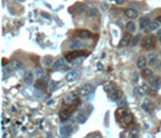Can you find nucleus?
<instances>
[{"label":"nucleus","mask_w":161,"mask_h":138,"mask_svg":"<svg viewBox=\"0 0 161 138\" xmlns=\"http://www.w3.org/2000/svg\"><path fill=\"white\" fill-rule=\"evenodd\" d=\"M86 7L87 6H85V5H77V6H75V12L82 13V12L86 11Z\"/></svg>","instance_id":"2f4dec72"},{"label":"nucleus","mask_w":161,"mask_h":138,"mask_svg":"<svg viewBox=\"0 0 161 138\" xmlns=\"http://www.w3.org/2000/svg\"><path fill=\"white\" fill-rule=\"evenodd\" d=\"M52 63H53V59H52V57H44L43 58V64L44 65H46V67H51L52 65Z\"/></svg>","instance_id":"cd10ccee"},{"label":"nucleus","mask_w":161,"mask_h":138,"mask_svg":"<svg viewBox=\"0 0 161 138\" xmlns=\"http://www.w3.org/2000/svg\"><path fill=\"white\" fill-rule=\"evenodd\" d=\"M131 41H132V37H131V33L128 32L125 35H122V38H121V40H120V43H119V46L120 47H125V46L130 45Z\"/></svg>","instance_id":"0eeeda50"},{"label":"nucleus","mask_w":161,"mask_h":138,"mask_svg":"<svg viewBox=\"0 0 161 138\" xmlns=\"http://www.w3.org/2000/svg\"><path fill=\"white\" fill-rule=\"evenodd\" d=\"M149 80H150V83H149V84H150V86H152L153 89H159V87H160L161 80H160L159 76H154V75H153Z\"/></svg>","instance_id":"4468645a"},{"label":"nucleus","mask_w":161,"mask_h":138,"mask_svg":"<svg viewBox=\"0 0 161 138\" xmlns=\"http://www.w3.org/2000/svg\"><path fill=\"white\" fill-rule=\"evenodd\" d=\"M125 15H126V17H128V18H131V19L137 18V17L139 16L138 11H136L134 9H126V10H125Z\"/></svg>","instance_id":"f8f14e48"},{"label":"nucleus","mask_w":161,"mask_h":138,"mask_svg":"<svg viewBox=\"0 0 161 138\" xmlns=\"http://www.w3.org/2000/svg\"><path fill=\"white\" fill-rule=\"evenodd\" d=\"M122 97H124V93L121 90H115L113 93H110V98L113 101H119V99H121Z\"/></svg>","instance_id":"a211bd4d"},{"label":"nucleus","mask_w":161,"mask_h":138,"mask_svg":"<svg viewBox=\"0 0 161 138\" xmlns=\"http://www.w3.org/2000/svg\"><path fill=\"white\" fill-rule=\"evenodd\" d=\"M142 109L145 110L147 113H152V111L155 109V104L152 99H144L142 103Z\"/></svg>","instance_id":"39448f33"},{"label":"nucleus","mask_w":161,"mask_h":138,"mask_svg":"<svg viewBox=\"0 0 161 138\" xmlns=\"http://www.w3.org/2000/svg\"><path fill=\"white\" fill-rule=\"evenodd\" d=\"M161 23L158 21V19H155V21H152L150 22V24L148 25L147 28L144 29V32H153V30H156L158 28H159V25H160Z\"/></svg>","instance_id":"ddd939ff"},{"label":"nucleus","mask_w":161,"mask_h":138,"mask_svg":"<svg viewBox=\"0 0 161 138\" xmlns=\"http://www.w3.org/2000/svg\"><path fill=\"white\" fill-rule=\"evenodd\" d=\"M58 85H59V83H57V81H50V84H49V91L53 92L58 87Z\"/></svg>","instance_id":"c85d7f7f"},{"label":"nucleus","mask_w":161,"mask_h":138,"mask_svg":"<svg viewBox=\"0 0 161 138\" xmlns=\"http://www.w3.org/2000/svg\"><path fill=\"white\" fill-rule=\"evenodd\" d=\"M72 132H73V126H72V124H67V125H63L62 127H61V135L63 136V137H68V136H70L72 135Z\"/></svg>","instance_id":"1a4fd4ad"},{"label":"nucleus","mask_w":161,"mask_h":138,"mask_svg":"<svg viewBox=\"0 0 161 138\" xmlns=\"http://www.w3.org/2000/svg\"><path fill=\"white\" fill-rule=\"evenodd\" d=\"M77 121L79 122V124H84L85 121H86V119H87V116H86V114L84 113V111H78V114H77Z\"/></svg>","instance_id":"412c9836"},{"label":"nucleus","mask_w":161,"mask_h":138,"mask_svg":"<svg viewBox=\"0 0 161 138\" xmlns=\"http://www.w3.org/2000/svg\"><path fill=\"white\" fill-rule=\"evenodd\" d=\"M147 65H148V58H145L144 56H140V57H138L137 59V67L139 69H144V68H147Z\"/></svg>","instance_id":"9b49d317"},{"label":"nucleus","mask_w":161,"mask_h":138,"mask_svg":"<svg viewBox=\"0 0 161 138\" xmlns=\"http://www.w3.org/2000/svg\"><path fill=\"white\" fill-rule=\"evenodd\" d=\"M33 79H34V74L32 71H27L23 76V81H24V84H27V85H31L33 83Z\"/></svg>","instance_id":"f3484780"},{"label":"nucleus","mask_w":161,"mask_h":138,"mask_svg":"<svg viewBox=\"0 0 161 138\" xmlns=\"http://www.w3.org/2000/svg\"><path fill=\"white\" fill-rule=\"evenodd\" d=\"M130 137H137V131H136V130L131 131V133H130Z\"/></svg>","instance_id":"f704fd0d"},{"label":"nucleus","mask_w":161,"mask_h":138,"mask_svg":"<svg viewBox=\"0 0 161 138\" xmlns=\"http://www.w3.org/2000/svg\"><path fill=\"white\" fill-rule=\"evenodd\" d=\"M158 38H159V41L161 43V30H159V33H158Z\"/></svg>","instance_id":"c9c22d12"},{"label":"nucleus","mask_w":161,"mask_h":138,"mask_svg":"<svg viewBox=\"0 0 161 138\" xmlns=\"http://www.w3.org/2000/svg\"><path fill=\"white\" fill-rule=\"evenodd\" d=\"M12 67L10 68V67H6V65H4V69H3V73H4V79L6 78L7 75H11L12 74Z\"/></svg>","instance_id":"c756f323"},{"label":"nucleus","mask_w":161,"mask_h":138,"mask_svg":"<svg viewBox=\"0 0 161 138\" xmlns=\"http://www.w3.org/2000/svg\"><path fill=\"white\" fill-rule=\"evenodd\" d=\"M86 51H82L81 49L80 50H73L72 52H69L65 55V59H68L69 62H72L73 59L75 58H80V57H84V56H86Z\"/></svg>","instance_id":"f03ea898"},{"label":"nucleus","mask_w":161,"mask_h":138,"mask_svg":"<svg viewBox=\"0 0 161 138\" xmlns=\"http://www.w3.org/2000/svg\"><path fill=\"white\" fill-rule=\"evenodd\" d=\"M68 47L70 50H80V49L82 47V44L80 43V41H78V40H74V41H70L69 43Z\"/></svg>","instance_id":"aec40b11"},{"label":"nucleus","mask_w":161,"mask_h":138,"mask_svg":"<svg viewBox=\"0 0 161 138\" xmlns=\"http://www.w3.org/2000/svg\"><path fill=\"white\" fill-rule=\"evenodd\" d=\"M11 67H12L15 70H18V69L22 68V63L19 62V61H17V59H12V61H11Z\"/></svg>","instance_id":"bb28decb"},{"label":"nucleus","mask_w":161,"mask_h":138,"mask_svg":"<svg viewBox=\"0 0 161 138\" xmlns=\"http://www.w3.org/2000/svg\"><path fill=\"white\" fill-rule=\"evenodd\" d=\"M148 92H149V86L147 84H143L139 87V93L140 95H145V93H148Z\"/></svg>","instance_id":"7c9ffc66"},{"label":"nucleus","mask_w":161,"mask_h":138,"mask_svg":"<svg viewBox=\"0 0 161 138\" xmlns=\"http://www.w3.org/2000/svg\"><path fill=\"white\" fill-rule=\"evenodd\" d=\"M85 15H86L87 17L90 18H96L99 16V12H98V10L92 6V5H88V6L86 7V11H85Z\"/></svg>","instance_id":"20e7f679"},{"label":"nucleus","mask_w":161,"mask_h":138,"mask_svg":"<svg viewBox=\"0 0 161 138\" xmlns=\"http://www.w3.org/2000/svg\"><path fill=\"white\" fill-rule=\"evenodd\" d=\"M159 62V58H158V55L156 53H152V55H149V57H148V63L150 65H155Z\"/></svg>","instance_id":"4be33fe9"},{"label":"nucleus","mask_w":161,"mask_h":138,"mask_svg":"<svg viewBox=\"0 0 161 138\" xmlns=\"http://www.w3.org/2000/svg\"><path fill=\"white\" fill-rule=\"evenodd\" d=\"M120 121H121L124 125H130L133 122V116L128 110L120 109Z\"/></svg>","instance_id":"f257e3e1"},{"label":"nucleus","mask_w":161,"mask_h":138,"mask_svg":"<svg viewBox=\"0 0 161 138\" xmlns=\"http://www.w3.org/2000/svg\"><path fill=\"white\" fill-rule=\"evenodd\" d=\"M93 87L91 84H85L84 86H81V89L79 90V95L80 96H88L90 93H92Z\"/></svg>","instance_id":"423d86ee"},{"label":"nucleus","mask_w":161,"mask_h":138,"mask_svg":"<svg viewBox=\"0 0 161 138\" xmlns=\"http://www.w3.org/2000/svg\"><path fill=\"white\" fill-rule=\"evenodd\" d=\"M35 74H37L38 78H44L45 71H44L41 68H37V69H35Z\"/></svg>","instance_id":"473e14b6"},{"label":"nucleus","mask_w":161,"mask_h":138,"mask_svg":"<svg viewBox=\"0 0 161 138\" xmlns=\"http://www.w3.org/2000/svg\"><path fill=\"white\" fill-rule=\"evenodd\" d=\"M142 46L145 50H150V49L155 47V37L154 35H147V37L143 39Z\"/></svg>","instance_id":"7ed1b4c3"},{"label":"nucleus","mask_w":161,"mask_h":138,"mask_svg":"<svg viewBox=\"0 0 161 138\" xmlns=\"http://www.w3.org/2000/svg\"><path fill=\"white\" fill-rule=\"evenodd\" d=\"M156 19H158V21H159V22H160V23H161V16H159V17H158V18H156Z\"/></svg>","instance_id":"e433bc0d"},{"label":"nucleus","mask_w":161,"mask_h":138,"mask_svg":"<svg viewBox=\"0 0 161 138\" xmlns=\"http://www.w3.org/2000/svg\"><path fill=\"white\" fill-rule=\"evenodd\" d=\"M126 30L130 33H134L136 32V23L132 22V21H128L126 23Z\"/></svg>","instance_id":"a878e982"},{"label":"nucleus","mask_w":161,"mask_h":138,"mask_svg":"<svg viewBox=\"0 0 161 138\" xmlns=\"http://www.w3.org/2000/svg\"><path fill=\"white\" fill-rule=\"evenodd\" d=\"M150 22H152V21H150V18H149V17H147V16H145V17H142V18L139 19V27H140V29H143V30H144V29L150 24Z\"/></svg>","instance_id":"dca6fc26"},{"label":"nucleus","mask_w":161,"mask_h":138,"mask_svg":"<svg viewBox=\"0 0 161 138\" xmlns=\"http://www.w3.org/2000/svg\"><path fill=\"white\" fill-rule=\"evenodd\" d=\"M78 76H79V71L78 70H70L69 73L65 75V80H67L68 83H72V81L78 79Z\"/></svg>","instance_id":"9d476101"},{"label":"nucleus","mask_w":161,"mask_h":138,"mask_svg":"<svg viewBox=\"0 0 161 138\" xmlns=\"http://www.w3.org/2000/svg\"><path fill=\"white\" fill-rule=\"evenodd\" d=\"M64 65H65V59L63 57H61V58H58V59L55 61V62L52 63V65H51V68L53 70H58V69H62Z\"/></svg>","instance_id":"6e6552de"},{"label":"nucleus","mask_w":161,"mask_h":138,"mask_svg":"<svg viewBox=\"0 0 161 138\" xmlns=\"http://www.w3.org/2000/svg\"><path fill=\"white\" fill-rule=\"evenodd\" d=\"M70 115H72V110L70 109H63L61 113H59V117H61V120H68Z\"/></svg>","instance_id":"6ab92c4d"},{"label":"nucleus","mask_w":161,"mask_h":138,"mask_svg":"<svg viewBox=\"0 0 161 138\" xmlns=\"http://www.w3.org/2000/svg\"><path fill=\"white\" fill-rule=\"evenodd\" d=\"M104 90H105V92H107V93H113V92L116 90L115 89V86H114V84H112V83H107L104 85Z\"/></svg>","instance_id":"b1692460"},{"label":"nucleus","mask_w":161,"mask_h":138,"mask_svg":"<svg viewBox=\"0 0 161 138\" xmlns=\"http://www.w3.org/2000/svg\"><path fill=\"white\" fill-rule=\"evenodd\" d=\"M153 70L152 69H149V68H144L143 69V71H142V76L143 78H145V79H150L153 76Z\"/></svg>","instance_id":"393cba45"},{"label":"nucleus","mask_w":161,"mask_h":138,"mask_svg":"<svg viewBox=\"0 0 161 138\" xmlns=\"http://www.w3.org/2000/svg\"><path fill=\"white\" fill-rule=\"evenodd\" d=\"M140 39H142V34H137V35H136V38L132 40V45H133V46L138 45V43H139Z\"/></svg>","instance_id":"72a5a7b5"},{"label":"nucleus","mask_w":161,"mask_h":138,"mask_svg":"<svg viewBox=\"0 0 161 138\" xmlns=\"http://www.w3.org/2000/svg\"><path fill=\"white\" fill-rule=\"evenodd\" d=\"M78 35H79V38H81V39L91 38V33H90L88 30H78Z\"/></svg>","instance_id":"5701e85b"},{"label":"nucleus","mask_w":161,"mask_h":138,"mask_svg":"<svg viewBox=\"0 0 161 138\" xmlns=\"http://www.w3.org/2000/svg\"><path fill=\"white\" fill-rule=\"evenodd\" d=\"M35 87L39 89V90H45V89L49 87V85L46 84V81L44 80V78H39L37 84H35Z\"/></svg>","instance_id":"2eb2a0df"}]
</instances>
